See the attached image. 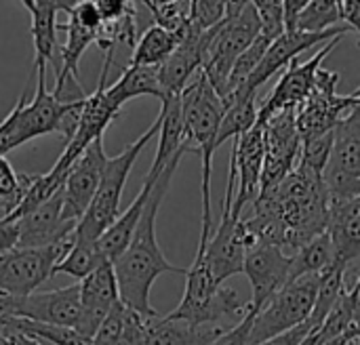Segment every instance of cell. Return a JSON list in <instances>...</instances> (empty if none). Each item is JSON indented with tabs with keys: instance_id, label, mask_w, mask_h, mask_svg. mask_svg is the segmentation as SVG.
<instances>
[{
	"instance_id": "cell-1",
	"label": "cell",
	"mask_w": 360,
	"mask_h": 345,
	"mask_svg": "<svg viewBox=\"0 0 360 345\" xmlns=\"http://www.w3.org/2000/svg\"><path fill=\"white\" fill-rule=\"evenodd\" d=\"M184 154L186 152L175 154L169 160V164L162 169L158 179L154 181L129 247L112 263L116 285H118L120 304L127 306L129 310L137 312L143 318L156 316V310L150 304V291H152L154 280L162 274H186L184 268H177L167 261V257L156 240V217H158L160 204L169 192L171 179H173Z\"/></svg>"
},
{
	"instance_id": "cell-2",
	"label": "cell",
	"mask_w": 360,
	"mask_h": 345,
	"mask_svg": "<svg viewBox=\"0 0 360 345\" xmlns=\"http://www.w3.org/2000/svg\"><path fill=\"white\" fill-rule=\"evenodd\" d=\"M181 103V120H184V137L188 152H196L202 164V217L200 228L213 230L211 217V169H213V154H215V137L219 129V120L224 116V103L205 78L202 70H198L186 89L179 95Z\"/></svg>"
},
{
	"instance_id": "cell-3",
	"label": "cell",
	"mask_w": 360,
	"mask_h": 345,
	"mask_svg": "<svg viewBox=\"0 0 360 345\" xmlns=\"http://www.w3.org/2000/svg\"><path fill=\"white\" fill-rule=\"evenodd\" d=\"M158 129H160V116L152 122V126L141 137H137L133 143H129L120 154L105 158L97 192H95L84 217L76 226V240L97 242V238L118 217L120 198H122V190L129 179V173H131L135 160L139 158V154L143 152V148L158 135Z\"/></svg>"
},
{
	"instance_id": "cell-4",
	"label": "cell",
	"mask_w": 360,
	"mask_h": 345,
	"mask_svg": "<svg viewBox=\"0 0 360 345\" xmlns=\"http://www.w3.org/2000/svg\"><path fill=\"white\" fill-rule=\"evenodd\" d=\"M259 36V21L253 2H226V19L215 27L202 57V74L224 99L230 70L238 55Z\"/></svg>"
},
{
	"instance_id": "cell-5",
	"label": "cell",
	"mask_w": 360,
	"mask_h": 345,
	"mask_svg": "<svg viewBox=\"0 0 360 345\" xmlns=\"http://www.w3.org/2000/svg\"><path fill=\"white\" fill-rule=\"evenodd\" d=\"M76 242V230L44 249H11L0 253V295L23 299L53 276L55 266Z\"/></svg>"
},
{
	"instance_id": "cell-6",
	"label": "cell",
	"mask_w": 360,
	"mask_h": 345,
	"mask_svg": "<svg viewBox=\"0 0 360 345\" xmlns=\"http://www.w3.org/2000/svg\"><path fill=\"white\" fill-rule=\"evenodd\" d=\"M316 289H319V274L304 276L291 285H285L255 314L249 331V345L264 344L276 335H283L304 325L310 318Z\"/></svg>"
},
{
	"instance_id": "cell-7",
	"label": "cell",
	"mask_w": 360,
	"mask_h": 345,
	"mask_svg": "<svg viewBox=\"0 0 360 345\" xmlns=\"http://www.w3.org/2000/svg\"><path fill=\"white\" fill-rule=\"evenodd\" d=\"M340 74L331 70H319L308 99L295 110V126L302 141L325 135L338 126L352 110L360 108V91L350 95H340L338 89Z\"/></svg>"
},
{
	"instance_id": "cell-8",
	"label": "cell",
	"mask_w": 360,
	"mask_h": 345,
	"mask_svg": "<svg viewBox=\"0 0 360 345\" xmlns=\"http://www.w3.org/2000/svg\"><path fill=\"white\" fill-rule=\"evenodd\" d=\"M323 183L329 198H360V108L333 129Z\"/></svg>"
},
{
	"instance_id": "cell-9",
	"label": "cell",
	"mask_w": 360,
	"mask_h": 345,
	"mask_svg": "<svg viewBox=\"0 0 360 345\" xmlns=\"http://www.w3.org/2000/svg\"><path fill=\"white\" fill-rule=\"evenodd\" d=\"M234 185H236V173L230 162V175H228V188L221 209V221L217 228H213L209 242L205 247V259L209 263L213 282L221 287L228 278L243 274L245 253H247V236L243 232V226L238 217L232 215V198H234Z\"/></svg>"
},
{
	"instance_id": "cell-10",
	"label": "cell",
	"mask_w": 360,
	"mask_h": 345,
	"mask_svg": "<svg viewBox=\"0 0 360 345\" xmlns=\"http://www.w3.org/2000/svg\"><path fill=\"white\" fill-rule=\"evenodd\" d=\"M112 55L114 53H105L103 55V67H101V74H99V82H97V89L84 97V105H82V112L78 116V122H76V129L72 133V137L65 141V148L61 152V156L57 158L55 167L51 169V173L59 179L65 177L68 169L78 160V156L95 141V139H101L105 129L112 124V120L120 114V110H116L108 97H105V78H108V70L112 65Z\"/></svg>"
},
{
	"instance_id": "cell-11",
	"label": "cell",
	"mask_w": 360,
	"mask_h": 345,
	"mask_svg": "<svg viewBox=\"0 0 360 345\" xmlns=\"http://www.w3.org/2000/svg\"><path fill=\"white\" fill-rule=\"evenodd\" d=\"M264 135V167L259 194L276 188L297 164L302 139L295 126V110L274 114L262 124Z\"/></svg>"
},
{
	"instance_id": "cell-12",
	"label": "cell",
	"mask_w": 360,
	"mask_h": 345,
	"mask_svg": "<svg viewBox=\"0 0 360 345\" xmlns=\"http://www.w3.org/2000/svg\"><path fill=\"white\" fill-rule=\"evenodd\" d=\"M340 40H342V36L323 44V48L316 51L314 57H310L306 63H300L297 59H293L285 67V72L281 74V78L274 84L268 99L262 105H257V124H264L268 118H272L278 112L297 110L308 99L314 78H316V72L321 70L323 61L333 53V48L340 44Z\"/></svg>"
},
{
	"instance_id": "cell-13",
	"label": "cell",
	"mask_w": 360,
	"mask_h": 345,
	"mask_svg": "<svg viewBox=\"0 0 360 345\" xmlns=\"http://www.w3.org/2000/svg\"><path fill=\"white\" fill-rule=\"evenodd\" d=\"M346 32H350V27L346 25H338V27H331L327 32H319V34H306V32H285L283 36H278L266 51V55L262 57L259 65L255 67V72L249 76V80L245 82V86L234 95L230 97L226 103L238 99V97H247V95H257V89L262 84H266L276 72L285 70L293 59H297L300 53L304 51H310L312 46L316 44H327L329 40L333 38H340L344 36Z\"/></svg>"
},
{
	"instance_id": "cell-14",
	"label": "cell",
	"mask_w": 360,
	"mask_h": 345,
	"mask_svg": "<svg viewBox=\"0 0 360 345\" xmlns=\"http://www.w3.org/2000/svg\"><path fill=\"white\" fill-rule=\"evenodd\" d=\"M105 152H103V137L95 139L80 156L78 160L68 169L61 185V219L70 223H78L101 179V171L105 164Z\"/></svg>"
},
{
	"instance_id": "cell-15",
	"label": "cell",
	"mask_w": 360,
	"mask_h": 345,
	"mask_svg": "<svg viewBox=\"0 0 360 345\" xmlns=\"http://www.w3.org/2000/svg\"><path fill=\"white\" fill-rule=\"evenodd\" d=\"M289 255L272 245H251L245 253L243 274H247L253 297L247 304L249 310L259 312L270 297H274L285 285L289 276Z\"/></svg>"
},
{
	"instance_id": "cell-16",
	"label": "cell",
	"mask_w": 360,
	"mask_h": 345,
	"mask_svg": "<svg viewBox=\"0 0 360 345\" xmlns=\"http://www.w3.org/2000/svg\"><path fill=\"white\" fill-rule=\"evenodd\" d=\"M230 162L236 173L234 198H232V215L243 217V211L253 204L259 194L262 167H264V135L262 124L255 122L245 135L234 139Z\"/></svg>"
},
{
	"instance_id": "cell-17",
	"label": "cell",
	"mask_w": 360,
	"mask_h": 345,
	"mask_svg": "<svg viewBox=\"0 0 360 345\" xmlns=\"http://www.w3.org/2000/svg\"><path fill=\"white\" fill-rule=\"evenodd\" d=\"M78 289H80V314L74 329L82 337L93 339V335L97 333L99 325L105 320L110 310L120 301L112 263L103 261L95 272H91L84 280H80Z\"/></svg>"
},
{
	"instance_id": "cell-18",
	"label": "cell",
	"mask_w": 360,
	"mask_h": 345,
	"mask_svg": "<svg viewBox=\"0 0 360 345\" xmlns=\"http://www.w3.org/2000/svg\"><path fill=\"white\" fill-rule=\"evenodd\" d=\"M80 314V289L78 285L63 287L59 291L32 293L15 304V318L53 327H76Z\"/></svg>"
},
{
	"instance_id": "cell-19",
	"label": "cell",
	"mask_w": 360,
	"mask_h": 345,
	"mask_svg": "<svg viewBox=\"0 0 360 345\" xmlns=\"http://www.w3.org/2000/svg\"><path fill=\"white\" fill-rule=\"evenodd\" d=\"M15 226H17L15 249H44L70 236L78 223H70L61 219V190H59L51 200L40 204L19 221H15Z\"/></svg>"
},
{
	"instance_id": "cell-20",
	"label": "cell",
	"mask_w": 360,
	"mask_h": 345,
	"mask_svg": "<svg viewBox=\"0 0 360 345\" xmlns=\"http://www.w3.org/2000/svg\"><path fill=\"white\" fill-rule=\"evenodd\" d=\"M327 236L331 240L333 263L356 266L360 257V198H329Z\"/></svg>"
},
{
	"instance_id": "cell-21",
	"label": "cell",
	"mask_w": 360,
	"mask_h": 345,
	"mask_svg": "<svg viewBox=\"0 0 360 345\" xmlns=\"http://www.w3.org/2000/svg\"><path fill=\"white\" fill-rule=\"evenodd\" d=\"M32 15V42H34V70L51 63L57 74V13H70L76 0H23L21 2Z\"/></svg>"
},
{
	"instance_id": "cell-22",
	"label": "cell",
	"mask_w": 360,
	"mask_h": 345,
	"mask_svg": "<svg viewBox=\"0 0 360 345\" xmlns=\"http://www.w3.org/2000/svg\"><path fill=\"white\" fill-rule=\"evenodd\" d=\"M202 65V51H200V36L190 34L186 40L177 44V48L169 55L165 63L158 65V82L165 97H179L190 78ZM160 99V101H162Z\"/></svg>"
},
{
	"instance_id": "cell-23",
	"label": "cell",
	"mask_w": 360,
	"mask_h": 345,
	"mask_svg": "<svg viewBox=\"0 0 360 345\" xmlns=\"http://www.w3.org/2000/svg\"><path fill=\"white\" fill-rule=\"evenodd\" d=\"M230 327L224 325H188L167 316L146 318V345H211Z\"/></svg>"
},
{
	"instance_id": "cell-24",
	"label": "cell",
	"mask_w": 360,
	"mask_h": 345,
	"mask_svg": "<svg viewBox=\"0 0 360 345\" xmlns=\"http://www.w3.org/2000/svg\"><path fill=\"white\" fill-rule=\"evenodd\" d=\"M160 108V129H158V148H156V156L154 162L146 175V183H154L158 179V175L162 173V169L169 164V160L179 154V152H188L186 145V137H184V120H181V103L179 97H165Z\"/></svg>"
},
{
	"instance_id": "cell-25",
	"label": "cell",
	"mask_w": 360,
	"mask_h": 345,
	"mask_svg": "<svg viewBox=\"0 0 360 345\" xmlns=\"http://www.w3.org/2000/svg\"><path fill=\"white\" fill-rule=\"evenodd\" d=\"M152 185L154 183L143 181L141 192L135 196V200L129 204V209L124 213H118V217L112 221V226L97 238V249L105 261L114 263L124 253V249L129 247V242L135 234V228L139 223V217L143 213V207L148 202V196L152 192Z\"/></svg>"
},
{
	"instance_id": "cell-26",
	"label": "cell",
	"mask_w": 360,
	"mask_h": 345,
	"mask_svg": "<svg viewBox=\"0 0 360 345\" xmlns=\"http://www.w3.org/2000/svg\"><path fill=\"white\" fill-rule=\"evenodd\" d=\"M103 93L116 110H120L127 101L141 97V95L162 99V91L158 82V67L127 65L120 78L112 86H105Z\"/></svg>"
},
{
	"instance_id": "cell-27",
	"label": "cell",
	"mask_w": 360,
	"mask_h": 345,
	"mask_svg": "<svg viewBox=\"0 0 360 345\" xmlns=\"http://www.w3.org/2000/svg\"><path fill=\"white\" fill-rule=\"evenodd\" d=\"M289 259H291V263H289L287 285H291L304 276H316V274L325 272L333 263V251H331V240H329L327 232L312 238L304 247H300L293 255H289Z\"/></svg>"
},
{
	"instance_id": "cell-28",
	"label": "cell",
	"mask_w": 360,
	"mask_h": 345,
	"mask_svg": "<svg viewBox=\"0 0 360 345\" xmlns=\"http://www.w3.org/2000/svg\"><path fill=\"white\" fill-rule=\"evenodd\" d=\"M177 48V40L171 32L150 25L141 36H137V42L133 46L131 63L129 65H141V67H158L169 59V55Z\"/></svg>"
},
{
	"instance_id": "cell-29",
	"label": "cell",
	"mask_w": 360,
	"mask_h": 345,
	"mask_svg": "<svg viewBox=\"0 0 360 345\" xmlns=\"http://www.w3.org/2000/svg\"><path fill=\"white\" fill-rule=\"evenodd\" d=\"M257 122V95L238 97L224 105V116L219 120L215 148H219L226 139H238Z\"/></svg>"
},
{
	"instance_id": "cell-30",
	"label": "cell",
	"mask_w": 360,
	"mask_h": 345,
	"mask_svg": "<svg viewBox=\"0 0 360 345\" xmlns=\"http://www.w3.org/2000/svg\"><path fill=\"white\" fill-rule=\"evenodd\" d=\"M141 4L152 13L154 25L171 32L177 44L194 34L190 27V0H143Z\"/></svg>"
},
{
	"instance_id": "cell-31",
	"label": "cell",
	"mask_w": 360,
	"mask_h": 345,
	"mask_svg": "<svg viewBox=\"0 0 360 345\" xmlns=\"http://www.w3.org/2000/svg\"><path fill=\"white\" fill-rule=\"evenodd\" d=\"M344 266L340 263H331L325 272L319 274V289H316V297H314V306L308 318V325L319 331L323 320L327 318V314L331 312V308L335 306L338 297L344 291V276H346Z\"/></svg>"
},
{
	"instance_id": "cell-32",
	"label": "cell",
	"mask_w": 360,
	"mask_h": 345,
	"mask_svg": "<svg viewBox=\"0 0 360 345\" xmlns=\"http://www.w3.org/2000/svg\"><path fill=\"white\" fill-rule=\"evenodd\" d=\"M105 259L101 257L97 242H82L76 240L74 247L70 249V253L55 266L53 276L55 274H65L72 276L76 280H84L91 272H95Z\"/></svg>"
},
{
	"instance_id": "cell-33",
	"label": "cell",
	"mask_w": 360,
	"mask_h": 345,
	"mask_svg": "<svg viewBox=\"0 0 360 345\" xmlns=\"http://www.w3.org/2000/svg\"><path fill=\"white\" fill-rule=\"evenodd\" d=\"M338 23H340L338 0H308L304 11L300 13L297 32L319 34L338 27Z\"/></svg>"
},
{
	"instance_id": "cell-34",
	"label": "cell",
	"mask_w": 360,
	"mask_h": 345,
	"mask_svg": "<svg viewBox=\"0 0 360 345\" xmlns=\"http://www.w3.org/2000/svg\"><path fill=\"white\" fill-rule=\"evenodd\" d=\"M226 19V2L221 0H192L190 27L196 36L217 27Z\"/></svg>"
},
{
	"instance_id": "cell-35",
	"label": "cell",
	"mask_w": 360,
	"mask_h": 345,
	"mask_svg": "<svg viewBox=\"0 0 360 345\" xmlns=\"http://www.w3.org/2000/svg\"><path fill=\"white\" fill-rule=\"evenodd\" d=\"M253 8L259 21V36L274 42L285 34L283 23V0H253Z\"/></svg>"
},
{
	"instance_id": "cell-36",
	"label": "cell",
	"mask_w": 360,
	"mask_h": 345,
	"mask_svg": "<svg viewBox=\"0 0 360 345\" xmlns=\"http://www.w3.org/2000/svg\"><path fill=\"white\" fill-rule=\"evenodd\" d=\"M21 190H23L21 175L15 173L6 156H0V207L4 209V215H8L17 207L21 198Z\"/></svg>"
},
{
	"instance_id": "cell-37",
	"label": "cell",
	"mask_w": 360,
	"mask_h": 345,
	"mask_svg": "<svg viewBox=\"0 0 360 345\" xmlns=\"http://www.w3.org/2000/svg\"><path fill=\"white\" fill-rule=\"evenodd\" d=\"M124 306L118 301L110 314L105 316V320L99 325L97 333L93 335L91 345H116L118 344V337H120V331H122V320H124Z\"/></svg>"
},
{
	"instance_id": "cell-38",
	"label": "cell",
	"mask_w": 360,
	"mask_h": 345,
	"mask_svg": "<svg viewBox=\"0 0 360 345\" xmlns=\"http://www.w3.org/2000/svg\"><path fill=\"white\" fill-rule=\"evenodd\" d=\"M116 345H146V318L127 308L124 320H122V331H120Z\"/></svg>"
},
{
	"instance_id": "cell-39",
	"label": "cell",
	"mask_w": 360,
	"mask_h": 345,
	"mask_svg": "<svg viewBox=\"0 0 360 345\" xmlns=\"http://www.w3.org/2000/svg\"><path fill=\"white\" fill-rule=\"evenodd\" d=\"M255 314L257 312L249 310V306H247L245 316L236 325H232L226 333H221L211 345H249V331H251Z\"/></svg>"
},
{
	"instance_id": "cell-40",
	"label": "cell",
	"mask_w": 360,
	"mask_h": 345,
	"mask_svg": "<svg viewBox=\"0 0 360 345\" xmlns=\"http://www.w3.org/2000/svg\"><path fill=\"white\" fill-rule=\"evenodd\" d=\"M68 15L80 27L91 30V32H95L101 25V17H99V11L95 6V0H76V4L72 6V11Z\"/></svg>"
},
{
	"instance_id": "cell-41",
	"label": "cell",
	"mask_w": 360,
	"mask_h": 345,
	"mask_svg": "<svg viewBox=\"0 0 360 345\" xmlns=\"http://www.w3.org/2000/svg\"><path fill=\"white\" fill-rule=\"evenodd\" d=\"M133 0H95L101 21H116L133 8Z\"/></svg>"
},
{
	"instance_id": "cell-42",
	"label": "cell",
	"mask_w": 360,
	"mask_h": 345,
	"mask_svg": "<svg viewBox=\"0 0 360 345\" xmlns=\"http://www.w3.org/2000/svg\"><path fill=\"white\" fill-rule=\"evenodd\" d=\"M316 331L306 320L304 325H300V327H295V329H291V331H287L283 335H276V337H272V339H268V341H264V344L259 345H300L306 337H310Z\"/></svg>"
},
{
	"instance_id": "cell-43",
	"label": "cell",
	"mask_w": 360,
	"mask_h": 345,
	"mask_svg": "<svg viewBox=\"0 0 360 345\" xmlns=\"http://www.w3.org/2000/svg\"><path fill=\"white\" fill-rule=\"evenodd\" d=\"M340 21H346L344 25L352 32H360V4L356 0H338Z\"/></svg>"
},
{
	"instance_id": "cell-44",
	"label": "cell",
	"mask_w": 360,
	"mask_h": 345,
	"mask_svg": "<svg viewBox=\"0 0 360 345\" xmlns=\"http://www.w3.org/2000/svg\"><path fill=\"white\" fill-rule=\"evenodd\" d=\"M308 0H283V23L285 32H297V19Z\"/></svg>"
},
{
	"instance_id": "cell-45",
	"label": "cell",
	"mask_w": 360,
	"mask_h": 345,
	"mask_svg": "<svg viewBox=\"0 0 360 345\" xmlns=\"http://www.w3.org/2000/svg\"><path fill=\"white\" fill-rule=\"evenodd\" d=\"M17 245V226L15 223H4L0 219V253H6L15 249Z\"/></svg>"
},
{
	"instance_id": "cell-46",
	"label": "cell",
	"mask_w": 360,
	"mask_h": 345,
	"mask_svg": "<svg viewBox=\"0 0 360 345\" xmlns=\"http://www.w3.org/2000/svg\"><path fill=\"white\" fill-rule=\"evenodd\" d=\"M19 341H21V345H42L38 344V341H34V339H27V337H19Z\"/></svg>"
},
{
	"instance_id": "cell-47",
	"label": "cell",
	"mask_w": 360,
	"mask_h": 345,
	"mask_svg": "<svg viewBox=\"0 0 360 345\" xmlns=\"http://www.w3.org/2000/svg\"><path fill=\"white\" fill-rule=\"evenodd\" d=\"M344 345H360V339L359 337H352V339H348Z\"/></svg>"
}]
</instances>
